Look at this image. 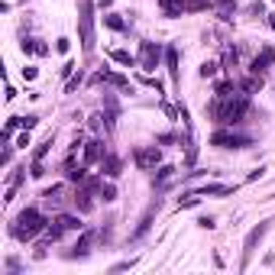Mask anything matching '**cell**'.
I'll return each mask as SVG.
<instances>
[{
	"mask_svg": "<svg viewBox=\"0 0 275 275\" xmlns=\"http://www.w3.org/2000/svg\"><path fill=\"white\" fill-rule=\"evenodd\" d=\"M78 29H81V49L91 52L94 49V4L91 0L78 4Z\"/></svg>",
	"mask_w": 275,
	"mask_h": 275,
	"instance_id": "obj_3",
	"label": "cell"
},
{
	"mask_svg": "<svg viewBox=\"0 0 275 275\" xmlns=\"http://www.w3.org/2000/svg\"><path fill=\"white\" fill-rule=\"evenodd\" d=\"M55 49H58V52H68V49H72V42H68V39H58Z\"/></svg>",
	"mask_w": 275,
	"mask_h": 275,
	"instance_id": "obj_34",
	"label": "cell"
},
{
	"mask_svg": "<svg viewBox=\"0 0 275 275\" xmlns=\"http://www.w3.org/2000/svg\"><path fill=\"white\" fill-rule=\"evenodd\" d=\"M94 230H81V236H78V243H75V253H68V256H88V249H91V243H94Z\"/></svg>",
	"mask_w": 275,
	"mask_h": 275,
	"instance_id": "obj_13",
	"label": "cell"
},
{
	"mask_svg": "<svg viewBox=\"0 0 275 275\" xmlns=\"http://www.w3.org/2000/svg\"><path fill=\"white\" fill-rule=\"evenodd\" d=\"M159 58H162V49H159L156 42H143V52H140V65L152 72V68H159Z\"/></svg>",
	"mask_w": 275,
	"mask_h": 275,
	"instance_id": "obj_7",
	"label": "cell"
},
{
	"mask_svg": "<svg viewBox=\"0 0 275 275\" xmlns=\"http://www.w3.org/2000/svg\"><path fill=\"white\" fill-rule=\"evenodd\" d=\"M97 194H101L107 204H110V201H117V185H110V181H107V185H101V191H97Z\"/></svg>",
	"mask_w": 275,
	"mask_h": 275,
	"instance_id": "obj_24",
	"label": "cell"
},
{
	"mask_svg": "<svg viewBox=\"0 0 275 275\" xmlns=\"http://www.w3.org/2000/svg\"><path fill=\"white\" fill-rule=\"evenodd\" d=\"M17 146H23V149H26V146H29V129H23V136H20V140H17Z\"/></svg>",
	"mask_w": 275,
	"mask_h": 275,
	"instance_id": "obj_33",
	"label": "cell"
},
{
	"mask_svg": "<svg viewBox=\"0 0 275 275\" xmlns=\"http://www.w3.org/2000/svg\"><path fill=\"white\" fill-rule=\"evenodd\" d=\"M91 194H94V191H88V188H81V185H78V191H75V204H78V211H81V214H88L91 208H94Z\"/></svg>",
	"mask_w": 275,
	"mask_h": 275,
	"instance_id": "obj_16",
	"label": "cell"
},
{
	"mask_svg": "<svg viewBox=\"0 0 275 275\" xmlns=\"http://www.w3.org/2000/svg\"><path fill=\"white\" fill-rule=\"evenodd\" d=\"M133 159H136L140 169H156V165L162 162V152H159V146H140Z\"/></svg>",
	"mask_w": 275,
	"mask_h": 275,
	"instance_id": "obj_6",
	"label": "cell"
},
{
	"mask_svg": "<svg viewBox=\"0 0 275 275\" xmlns=\"http://www.w3.org/2000/svg\"><path fill=\"white\" fill-rule=\"evenodd\" d=\"M265 17H269V26L275 29V13H265Z\"/></svg>",
	"mask_w": 275,
	"mask_h": 275,
	"instance_id": "obj_37",
	"label": "cell"
},
{
	"mask_svg": "<svg viewBox=\"0 0 275 275\" xmlns=\"http://www.w3.org/2000/svg\"><path fill=\"white\" fill-rule=\"evenodd\" d=\"M104 143L101 140H91V143H85V162H97V159H104Z\"/></svg>",
	"mask_w": 275,
	"mask_h": 275,
	"instance_id": "obj_15",
	"label": "cell"
},
{
	"mask_svg": "<svg viewBox=\"0 0 275 275\" xmlns=\"http://www.w3.org/2000/svg\"><path fill=\"white\" fill-rule=\"evenodd\" d=\"M85 178H88V172H85V169H75V165L68 162V181H75V185H81Z\"/></svg>",
	"mask_w": 275,
	"mask_h": 275,
	"instance_id": "obj_23",
	"label": "cell"
},
{
	"mask_svg": "<svg viewBox=\"0 0 275 275\" xmlns=\"http://www.w3.org/2000/svg\"><path fill=\"white\" fill-rule=\"evenodd\" d=\"M36 123H39V117H33V113H26V117H20V126H23V129H33Z\"/></svg>",
	"mask_w": 275,
	"mask_h": 275,
	"instance_id": "obj_27",
	"label": "cell"
},
{
	"mask_svg": "<svg viewBox=\"0 0 275 275\" xmlns=\"http://www.w3.org/2000/svg\"><path fill=\"white\" fill-rule=\"evenodd\" d=\"M172 175H175V169H172V165H162V169L156 172V178H152V185H156V188H165V185L172 181Z\"/></svg>",
	"mask_w": 275,
	"mask_h": 275,
	"instance_id": "obj_20",
	"label": "cell"
},
{
	"mask_svg": "<svg viewBox=\"0 0 275 275\" xmlns=\"http://www.w3.org/2000/svg\"><path fill=\"white\" fill-rule=\"evenodd\" d=\"M36 75H39V72H36V68H33V65H26V68H23V78H26V81H33V78H36Z\"/></svg>",
	"mask_w": 275,
	"mask_h": 275,
	"instance_id": "obj_32",
	"label": "cell"
},
{
	"mask_svg": "<svg viewBox=\"0 0 275 275\" xmlns=\"http://www.w3.org/2000/svg\"><path fill=\"white\" fill-rule=\"evenodd\" d=\"M246 110H249V94H230V97H217L211 107V113H214V120H217L220 126H233V123H240L243 117H246Z\"/></svg>",
	"mask_w": 275,
	"mask_h": 275,
	"instance_id": "obj_1",
	"label": "cell"
},
{
	"mask_svg": "<svg viewBox=\"0 0 275 275\" xmlns=\"http://www.w3.org/2000/svg\"><path fill=\"white\" fill-rule=\"evenodd\" d=\"M110 58H113V62H117V65H126V68L133 65V55H129L126 49H113V52H110Z\"/></svg>",
	"mask_w": 275,
	"mask_h": 275,
	"instance_id": "obj_22",
	"label": "cell"
},
{
	"mask_svg": "<svg viewBox=\"0 0 275 275\" xmlns=\"http://www.w3.org/2000/svg\"><path fill=\"white\" fill-rule=\"evenodd\" d=\"M249 17H265V4L259 0V4H249Z\"/></svg>",
	"mask_w": 275,
	"mask_h": 275,
	"instance_id": "obj_28",
	"label": "cell"
},
{
	"mask_svg": "<svg viewBox=\"0 0 275 275\" xmlns=\"http://www.w3.org/2000/svg\"><path fill=\"white\" fill-rule=\"evenodd\" d=\"M269 224H272V220H262L259 227H253V230L246 233V243H243V269L249 265V259H253V253H256V246L262 243V236L269 233Z\"/></svg>",
	"mask_w": 275,
	"mask_h": 275,
	"instance_id": "obj_4",
	"label": "cell"
},
{
	"mask_svg": "<svg viewBox=\"0 0 275 275\" xmlns=\"http://www.w3.org/2000/svg\"><path fill=\"white\" fill-rule=\"evenodd\" d=\"M55 224L58 227H62V230L68 233V230H85V224H81V217H75V214H58V217H55Z\"/></svg>",
	"mask_w": 275,
	"mask_h": 275,
	"instance_id": "obj_14",
	"label": "cell"
},
{
	"mask_svg": "<svg viewBox=\"0 0 275 275\" xmlns=\"http://www.w3.org/2000/svg\"><path fill=\"white\" fill-rule=\"evenodd\" d=\"M45 227H49V220L42 217V211L26 208V211H23L17 220H13V236L26 243V240H33V236L39 233V230H45Z\"/></svg>",
	"mask_w": 275,
	"mask_h": 275,
	"instance_id": "obj_2",
	"label": "cell"
},
{
	"mask_svg": "<svg viewBox=\"0 0 275 275\" xmlns=\"http://www.w3.org/2000/svg\"><path fill=\"white\" fill-rule=\"evenodd\" d=\"M45 204H49V208H62V204L68 201V188L65 185H55V188H49V191H45Z\"/></svg>",
	"mask_w": 275,
	"mask_h": 275,
	"instance_id": "obj_11",
	"label": "cell"
},
{
	"mask_svg": "<svg viewBox=\"0 0 275 275\" xmlns=\"http://www.w3.org/2000/svg\"><path fill=\"white\" fill-rule=\"evenodd\" d=\"M104 120H107V117H104V113H94V117H91V120H88V126H91V129H94V133H101Z\"/></svg>",
	"mask_w": 275,
	"mask_h": 275,
	"instance_id": "obj_26",
	"label": "cell"
},
{
	"mask_svg": "<svg viewBox=\"0 0 275 275\" xmlns=\"http://www.w3.org/2000/svg\"><path fill=\"white\" fill-rule=\"evenodd\" d=\"M101 175H107V178H117L120 175V169H123V162H120L117 156H113V152H104V159H101Z\"/></svg>",
	"mask_w": 275,
	"mask_h": 275,
	"instance_id": "obj_10",
	"label": "cell"
},
{
	"mask_svg": "<svg viewBox=\"0 0 275 275\" xmlns=\"http://www.w3.org/2000/svg\"><path fill=\"white\" fill-rule=\"evenodd\" d=\"M230 185H201L194 191V194H201V197H220V194H230Z\"/></svg>",
	"mask_w": 275,
	"mask_h": 275,
	"instance_id": "obj_18",
	"label": "cell"
},
{
	"mask_svg": "<svg viewBox=\"0 0 275 275\" xmlns=\"http://www.w3.org/2000/svg\"><path fill=\"white\" fill-rule=\"evenodd\" d=\"M104 23L110 29H117V33H123V29H126V20L120 17V13H104Z\"/></svg>",
	"mask_w": 275,
	"mask_h": 275,
	"instance_id": "obj_21",
	"label": "cell"
},
{
	"mask_svg": "<svg viewBox=\"0 0 275 275\" xmlns=\"http://www.w3.org/2000/svg\"><path fill=\"white\" fill-rule=\"evenodd\" d=\"M214 72H217V65H214V62H204V65H201V75H204V78H211Z\"/></svg>",
	"mask_w": 275,
	"mask_h": 275,
	"instance_id": "obj_30",
	"label": "cell"
},
{
	"mask_svg": "<svg viewBox=\"0 0 275 275\" xmlns=\"http://www.w3.org/2000/svg\"><path fill=\"white\" fill-rule=\"evenodd\" d=\"M197 224H201L204 230H211V227H214V217H201V220H197Z\"/></svg>",
	"mask_w": 275,
	"mask_h": 275,
	"instance_id": "obj_36",
	"label": "cell"
},
{
	"mask_svg": "<svg viewBox=\"0 0 275 275\" xmlns=\"http://www.w3.org/2000/svg\"><path fill=\"white\" fill-rule=\"evenodd\" d=\"M159 7L165 10V17H181V10H188L185 0H159Z\"/></svg>",
	"mask_w": 275,
	"mask_h": 275,
	"instance_id": "obj_19",
	"label": "cell"
},
{
	"mask_svg": "<svg viewBox=\"0 0 275 275\" xmlns=\"http://www.w3.org/2000/svg\"><path fill=\"white\" fill-rule=\"evenodd\" d=\"M97 81H110V85H117L120 91H129V81L123 78V75H117V72H107V68H104V72H97Z\"/></svg>",
	"mask_w": 275,
	"mask_h": 275,
	"instance_id": "obj_17",
	"label": "cell"
},
{
	"mask_svg": "<svg viewBox=\"0 0 275 275\" xmlns=\"http://www.w3.org/2000/svg\"><path fill=\"white\" fill-rule=\"evenodd\" d=\"M49 149H52V136H49V140H45V143H39V146H36L33 159H45V156H49Z\"/></svg>",
	"mask_w": 275,
	"mask_h": 275,
	"instance_id": "obj_25",
	"label": "cell"
},
{
	"mask_svg": "<svg viewBox=\"0 0 275 275\" xmlns=\"http://www.w3.org/2000/svg\"><path fill=\"white\" fill-rule=\"evenodd\" d=\"M23 4H26V0H23Z\"/></svg>",
	"mask_w": 275,
	"mask_h": 275,
	"instance_id": "obj_39",
	"label": "cell"
},
{
	"mask_svg": "<svg viewBox=\"0 0 275 275\" xmlns=\"http://www.w3.org/2000/svg\"><path fill=\"white\" fill-rule=\"evenodd\" d=\"M211 143L214 146H227V149H240V146H249V136H243V133H233V129H217V133L211 136Z\"/></svg>",
	"mask_w": 275,
	"mask_h": 275,
	"instance_id": "obj_5",
	"label": "cell"
},
{
	"mask_svg": "<svg viewBox=\"0 0 275 275\" xmlns=\"http://www.w3.org/2000/svg\"><path fill=\"white\" fill-rule=\"evenodd\" d=\"M156 211H159V197H156V201L149 204V208H146V214H143V217H140V227H136V230H133V236H129V240H133V243H140L143 236L149 233V227H152V217H156Z\"/></svg>",
	"mask_w": 275,
	"mask_h": 275,
	"instance_id": "obj_8",
	"label": "cell"
},
{
	"mask_svg": "<svg viewBox=\"0 0 275 275\" xmlns=\"http://www.w3.org/2000/svg\"><path fill=\"white\" fill-rule=\"evenodd\" d=\"M113 4V0H101V7H110Z\"/></svg>",
	"mask_w": 275,
	"mask_h": 275,
	"instance_id": "obj_38",
	"label": "cell"
},
{
	"mask_svg": "<svg viewBox=\"0 0 275 275\" xmlns=\"http://www.w3.org/2000/svg\"><path fill=\"white\" fill-rule=\"evenodd\" d=\"M126 269H133V259H126V262H117L110 272H126Z\"/></svg>",
	"mask_w": 275,
	"mask_h": 275,
	"instance_id": "obj_31",
	"label": "cell"
},
{
	"mask_svg": "<svg viewBox=\"0 0 275 275\" xmlns=\"http://www.w3.org/2000/svg\"><path fill=\"white\" fill-rule=\"evenodd\" d=\"M269 65H275V49H272V45H265V49L256 55V62H253V68H249V72H253V75H262Z\"/></svg>",
	"mask_w": 275,
	"mask_h": 275,
	"instance_id": "obj_9",
	"label": "cell"
},
{
	"mask_svg": "<svg viewBox=\"0 0 275 275\" xmlns=\"http://www.w3.org/2000/svg\"><path fill=\"white\" fill-rule=\"evenodd\" d=\"M7 269H10V272H20V259H7Z\"/></svg>",
	"mask_w": 275,
	"mask_h": 275,
	"instance_id": "obj_35",
	"label": "cell"
},
{
	"mask_svg": "<svg viewBox=\"0 0 275 275\" xmlns=\"http://www.w3.org/2000/svg\"><path fill=\"white\" fill-rule=\"evenodd\" d=\"M81 85V72L78 75H72V78H68V85H65V91H75V88H78Z\"/></svg>",
	"mask_w": 275,
	"mask_h": 275,
	"instance_id": "obj_29",
	"label": "cell"
},
{
	"mask_svg": "<svg viewBox=\"0 0 275 275\" xmlns=\"http://www.w3.org/2000/svg\"><path fill=\"white\" fill-rule=\"evenodd\" d=\"M165 65H169V75H172V85H175V88H178L181 75H178V49H175V45H169V49H165Z\"/></svg>",
	"mask_w": 275,
	"mask_h": 275,
	"instance_id": "obj_12",
	"label": "cell"
}]
</instances>
